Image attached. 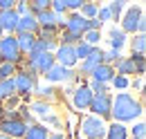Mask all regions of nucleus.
Listing matches in <instances>:
<instances>
[{
    "mask_svg": "<svg viewBox=\"0 0 146 139\" xmlns=\"http://www.w3.org/2000/svg\"><path fill=\"white\" fill-rule=\"evenodd\" d=\"M142 115H144V105H142V101H137L130 92H119L117 97H112L110 117L115 119V123L135 121V119L142 117Z\"/></svg>",
    "mask_w": 146,
    "mask_h": 139,
    "instance_id": "1",
    "label": "nucleus"
},
{
    "mask_svg": "<svg viewBox=\"0 0 146 139\" xmlns=\"http://www.w3.org/2000/svg\"><path fill=\"white\" fill-rule=\"evenodd\" d=\"M0 132L7 135L9 139H23L27 132V123L20 121L18 112H9V117H2L0 121Z\"/></svg>",
    "mask_w": 146,
    "mask_h": 139,
    "instance_id": "2",
    "label": "nucleus"
},
{
    "mask_svg": "<svg viewBox=\"0 0 146 139\" xmlns=\"http://www.w3.org/2000/svg\"><path fill=\"white\" fill-rule=\"evenodd\" d=\"M20 61H23V54H20V50H18L16 36H2V38H0V63L18 65Z\"/></svg>",
    "mask_w": 146,
    "mask_h": 139,
    "instance_id": "3",
    "label": "nucleus"
},
{
    "mask_svg": "<svg viewBox=\"0 0 146 139\" xmlns=\"http://www.w3.org/2000/svg\"><path fill=\"white\" fill-rule=\"evenodd\" d=\"M81 132L86 139H106V121L99 117H83Z\"/></svg>",
    "mask_w": 146,
    "mask_h": 139,
    "instance_id": "4",
    "label": "nucleus"
},
{
    "mask_svg": "<svg viewBox=\"0 0 146 139\" xmlns=\"http://www.w3.org/2000/svg\"><path fill=\"white\" fill-rule=\"evenodd\" d=\"M34 87H36V74H34V72H29V70L16 72V76H14V90H16V97H27Z\"/></svg>",
    "mask_w": 146,
    "mask_h": 139,
    "instance_id": "5",
    "label": "nucleus"
},
{
    "mask_svg": "<svg viewBox=\"0 0 146 139\" xmlns=\"http://www.w3.org/2000/svg\"><path fill=\"white\" fill-rule=\"evenodd\" d=\"M88 110H92V117H99V119H108L110 110H112V94L104 92V94H94L92 97V103Z\"/></svg>",
    "mask_w": 146,
    "mask_h": 139,
    "instance_id": "6",
    "label": "nucleus"
},
{
    "mask_svg": "<svg viewBox=\"0 0 146 139\" xmlns=\"http://www.w3.org/2000/svg\"><path fill=\"white\" fill-rule=\"evenodd\" d=\"M27 65H29V72H34V74H45L54 65V54H27Z\"/></svg>",
    "mask_w": 146,
    "mask_h": 139,
    "instance_id": "7",
    "label": "nucleus"
},
{
    "mask_svg": "<svg viewBox=\"0 0 146 139\" xmlns=\"http://www.w3.org/2000/svg\"><path fill=\"white\" fill-rule=\"evenodd\" d=\"M58 29L70 32V34H76V36H83L86 32H88V20H86V18L76 11V14H70L65 23L61 20V23H58Z\"/></svg>",
    "mask_w": 146,
    "mask_h": 139,
    "instance_id": "8",
    "label": "nucleus"
},
{
    "mask_svg": "<svg viewBox=\"0 0 146 139\" xmlns=\"http://www.w3.org/2000/svg\"><path fill=\"white\" fill-rule=\"evenodd\" d=\"M144 18V9L142 7H128V11L121 18V32L124 34H137V27H139V20Z\"/></svg>",
    "mask_w": 146,
    "mask_h": 139,
    "instance_id": "9",
    "label": "nucleus"
},
{
    "mask_svg": "<svg viewBox=\"0 0 146 139\" xmlns=\"http://www.w3.org/2000/svg\"><path fill=\"white\" fill-rule=\"evenodd\" d=\"M54 63L61 65V68H74L79 61H76V54H74V47L72 45H58L54 52Z\"/></svg>",
    "mask_w": 146,
    "mask_h": 139,
    "instance_id": "10",
    "label": "nucleus"
},
{
    "mask_svg": "<svg viewBox=\"0 0 146 139\" xmlns=\"http://www.w3.org/2000/svg\"><path fill=\"white\" fill-rule=\"evenodd\" d=\"M45 79L50 81V83H65V81H76V72L68 68H61V65H52V68L45 72Z\"/></svg>",
    "mask_w": 146,
    "mask_h": 139,
    "instance_id": "11",
    "label": "nucleus"
},
{
    "mask_svg": "<svg viewBox=\"0 0 146 139\" xmlns=\"http://www.w3.org/2000/svg\"><path fill=\"white\" fill-rule=\"evenodd\" d=\"M92 97H94V94L88 90V85H79L72 92V105L76 110H88L90 103H92Z\"/></svg>",
    "mask_w": 146,
    "mask_h": 139,
    "instance_id": "12",
    "label": "nucleus"
},
{
    "mask_svg": "<svg viewBox=\"0 0 146 139\" xmlns=\"http://www.w3.org/2000/svg\"><path fill=\"white\" fill-rule=\"evenodd\" d=\"M16 25H18V14L14 9L9 11H0V29L5 36H14L16 34Z\"/></svg>",
    "mask_w": 146,
    "mask_h": 139,
    "instance_id": "13",
    "label": "nucleus"
},
{
    "mask_svg": "<svg viewBox=\"0 0 146 139\" xmlns=\"http://www.w3.org/2000/svg\"><path fill=\"white\" fill-rule=\"evenodd\" d=\"M16 34H38V23L36 16L27 14V16H20L18 18V25H16Z\"/></svg>",
    "mask_w": 146,
    "mask_h": 139,
    "instance_id": "14",
    "label": "nucleus"
},
{
    "mask_svg": "<svg viewBox=\"0 0 146 139\" xmlns=\"http://www.w3.org/2000/svg\"><path fill=\"white\" fill-rule=\"evenodd\" d=\"M101 56H104V52H101L99 47H97V50H92L90 56L81 61V72H83V74H92L94 70L101 65Z\"/></svg>",
    "mask_w": 146,
    "mask_h": 139,
    "instance_id": "15",
    "label": "nucleus"
},
{
    "mask_svg": "<svg viewBox=\"0 0 146 139\" xmlns=\"http://www.w3.org/2000/svg\"><path fill=\"white\" fill-rule=\"evenodd\" d=\"M90 76H92V81H97V83H104V85H108L110 81L115 79V68H112V65H104V63H101V65L94 70Z\"/></svg>",
    "mask_w": 146,
    "mask_h": 139,
    "instance_id": "16",
    "label": "nucleus"
},
{
    "mask_svg": "<svg viewBox=\"0 0 146 139\" xmlns=\"http://www.w3.org/2000/svg\"><path fill=\"white\" fill-rule=\"evenodd\" d=\"M36 23H38V27H52V29H58L61 16H56L52 9H47V11H43V14H38V16H36Z\"/></svg>",
    "mask_w": 146,
    "mask_h": 139,
    "instance_id": "17",
    "label": "nucleus"
},
{
    "mask_svg": "<svg viewBox=\"0 0 146 139\" xmlns=\"http://www.w3.org/2000/svg\"><path fill=\"white\" fill-rule=\"evenodd\" d=\"M112 68H115V74H119V76L137 74V72H135V63H133V61H130L128 56H121V58H119V61H117V63H115Z\"/></svg>",
    "mask_w": 146,
    "mask_h": 139,
    "instance_id": "18",
    "label": "nucleus"
},
{
    "mask_svg": "<svg viewBox=\"0 0 146 139\" xmlns=\"http://www.w3.org/2000/svg\"><path fill=\"white\" fill-rule=\"evenodd\" d=\"M106 139H128V128L124 123H110L106 126Z\"/></svg>",
    "mask_w": 146,
    "mask_h": 139,
    "instance_id": "19",
    "label": "nucleus"
},
{
    "mask_svg": "<svg viewBox=\"0 0 146 139\" xmlns=\"http://www.w3.org/2000/svg\"><path fill=\"white\" fill-rule=\"evenodd\" d=\"M47 137H50L47 126H43V123H34V126L27 128V132H25V137H23V139H47Z\"/></svg>",
    "mask_w": 146,
    "mask_h": 139,
    "instance_id": "20",
    "label": "nucleus"
},
{
    "mask_svg": "<svg viewBox=\"0 0 146 139\" xmlns=\"http://www.w3.org/2000/svg\"><path fill=\"white\" fill-rule=\"evenodd\" d=\"M14 36H16V43H18L20 54H29V52H32L36 36H34V34H14Z\"/></svg>",
    "mask_w": 146,
    "mask_h": 139,
    "instance_id": "21",
    "label": "nucleus"
},
{
    "mask_svg": "<svg viewBox=\"0 0 146 139\" xmlns=\"http://www.w3.org/2000/svg\"><path fill=\"white\" fill-rule=\"evenodd\" d=\"M108 38H110V47L115 50V52H119L124 45H126V34L121 32V29H110V34H108Z\"/></svg>",
    "mask_w": 146,
    "mask_h": 139,
    "instance_id": "22",
    "label": "nucleus"
},
{
    "mask_svg": "<svg viewBox=\"0 0 146 139\" xmlns=\"http://www.w3.org/2000/svg\"><path fill=\"white\" fill-rule=\"evenodd\" d=\"M97 11H99V5H97V2H83V5H81V9H79V14L86 18V20L97 18Z\"/></svg>",
    "mask_w": 146,
    "mask_h": 139,
    "instance_id": "23",
    "label": "nucleus"
},
{
    "mask_svg": "<svg viewBox=\"0 0 146 139\" xmlns=\"http://www.w3.org/2000/svg\"><path fill=\"white\" fill-rule=\"evenodd\" d=\"M14 94H16V90H14V79L0 81V101L9 99V97H14Z\"/></svg>",
    "mask_w": 146,
    "mask_h": 139,
    "instance_id": "24",
    "label": "nucleus"
},
{
    "mask_svg": "<svg viewBox=\"0 0 146 139\" xmlns=\"http://www.w3.org/2000/svg\"><path fill=\"white\" fill-rule=\"evenodd\" d=\"M133 54L135 56H144V52H146V36L144 34H137L135 38H133Z\"/></svg>",
    "mask_w": 146,
    "mask_h": 139,
    "instance_id": "25",
    "label": "nucleus"
},
{
    "mask_svg": "<svg viewBox=\"0 0 146 139\" xmlns=\"http://www.w3.org/2000/svg\"><path fill=\"white\" fill-rule=\"evenodd\" d=\"M27 7H29V14H32V16H38V14H43V11L50 9V0H34V2H29Z\"/></svg>",
    "mask_w": 146,
    "mask_h": 139,
    "instance_id": "26",
    "label": "nucleus"
},
{
    "mask_svg": "<svg viewBox=\"0 0 146 139\" xmlns=\"http://www.w3.org/2000/svg\"><path fill=\"white\" fill-rule=\"evenodd\" d=\"M18 72V65H11V63H0V81L5 79H14Z\"/></svg>",
    "mask_w": 146,
    "mask_h": 139,
    "instance_id": "27",
    "label": "nucleus"
},
{
    "mask_svg": "<svg viewBox=\"0 0 146 139\" xmlns=\"http://www.w3.org/2000/svg\"><path fill=\"white\" fill-rule=\"evenodd\" d=\"M92 50H97V47H90V45H86V43H79V45H74L76 61H83V58H88V56L92 54Z\"/></svg>",
    "mask_w": 146,
    "mask_h": 139,
    "instance_id": "28",
    "label": "nucleus"
},
{
    "mask_svg": "<svg viewBox=\"0 0 146 139\" xmlns=\"http://www.w3.org/2000/svg\"><path fill=\"white\" fill-rule=\"evenodd\" d=\"M108 11H110V18H112V20H119V18H121V11H124V2H121V0L110 2Z\"/></svg>",
    "mask_w": 146,
    "mask_h": 139,
    "instance_id": "29",
    "label": "nucleus"
},
{
    "mask_svg": "<svg viewBox=\"0 0 146 139\" xmlns=\"http://www.w3.org/2000/svg\"><path fill=\"white\" fill-rule=\"evenodd\" d=\"M32 110H34V115H38V117H47V115L52 112L50 103H43V101H34V103H32Z\"/></svg>",
    "mask_w": 146,
    "mask_h": 139,
    "instance_id": "30",
    "label": "nucleus"
},
{
    "mask_svg": "<svg viewBox=\"0 0 146 139\" xmlns=\"http://www.w3.org/2000/svg\"><path fill=\"white\" fill-rule=\"evenodd\" d=\"M81 43V36H76V34H70V32H63L61 34V45H79Z\"/></svg>",
    "mask_w": 146,
    "mask_h": 139,
    "instance_id": "31",
    "label": "nucleus"
},
{
    "mask_svg": "<svg viewBox=\"0 0 146 139\" xmlns=\"http://www.w3.org/2000/svg\"><path fill=\"white\" fill-rule=\"evenodd\" d=\"M121 58V54L115 52V50H108V52H104V56H101V63L104 65H112V63H117Z\"/></svg>",
    "mask_w": 146,
    "mask_h": 139,
    "instance_id": "32",
    "label": "nucleus"
},
{
    "mask_svg": "<svg viewBox=\"0 0 146 139\" xmlns=\"http://www.w3.org/2000/svg\"><path fill=\"white\" fill-rule=\"evenodd\" d=\"M110 83L115 85V90H126V87L130 85V79H128V76H119V74H115V79H112Z\"/></svg>",
    "mask_w": 146,
    "mask_h": 139,
    "instance_id": "33",
    "label": "nucleus"
},
{
    "mask_svg": "<svg viewBox=\"0 0 146 139\" xmlns=\"http://www.w3.org/2000/svg\"><path fill=\"white\" fill-rule=\"evenodd\" d=\"M130 135H133V139H144V135H146V123L144 121L135 123V126L130 128Z\"/></svg>",
    "mask_w": 146,
    "mask_h": 139,
    "instance_id": "34",
    "label": "nucleus"
},
{
    "mask_svg": "<svg viewBox=\"0 0 146 139\" xmlns=\"http://www.w3.org/2000/svg\"><path fill=\"white\" fill-rule=\"evenodd\" d=\"M130 61L135 63V72H137V76H144V70H146V65H144V56H130Z\"/></svg>",
    "mask_w": 146,
    "mask_h": 139,
    "instance_id": "35",
    "label": "nucleus"
},
{
    "mask_svg": "<svg viewBox=\"0 0 146 139\" xmlns=\"http://www.w3.org/2000/svg\"><path fill=\"white\" fill-rule=\"evenodd\" d=\"M97 20L104 25V23H108V20H112L110 18V11H108V5L106 7H99V11H97Z\"/></svg>",
    "mask_w": 146,
    "mask_h": 139,
    "instance_id": "36",
    "label": "nucleus"
},
{
    "mask_svg": "<svg viewBox=\"0 0 146 139\" xmlns=\"http://www.w3.org/2000/svg\"><path fill=\"white\" fill-rule=\"evenodd\" d=\"M88 90H90L92 94H104V92H108L104 83H97V81H90V83H88Z\"/></svg>",
    "mask_w": 146,
    "mask_h": 139,
    "instance_id": "37",
    "label": "nucleus"
},
{
    "mask_svg": "<svg viewBox=\"0 0 146 139\" xmlns=\"http://www.w3.org/2000/svg\"><path fill=\"white\" fill-rule=\"evenodd\" d=\"M63 2H65V9L72 11V14H76L81 9V5H83V0H63Z\"/></svg>",
    "mask_w": 146,
    "mask_h": 139,
    "instance_id": "38",
    "label": "nucleus"
},
{
    "mask_svg": "<svg viewBox=\"0 0 146 139\" xmlns=\"http://www.w3.org/2000/svg\"><path fill=\"white\" fill-rule=\"evenodd\" d=\"M14 11H16V14H18V18H20V16H27V14H29V7H27V2H16Z\"/></svg>",
    "mask_w": 146,
    "mask_h": 139,
    "instance_id": "39",
    "label": "nucleus"
},
{
    "mask_svg": "<svg viewBox=\"0 0 146 139\" xmlns=\"http://www.w3.org/2000/svg\"><path fill=\"white\" fill-rule=\"evenodd\" d=\"M130 85L135 87L137 92H144V76H137V81H130Z\"/></svg>",
    "mask_w": 146,
    "mask_h": 139,
    "instance_id": "40",
    "label": "nucleus"
},
{
    "mask_svg": "<svg viewBox=\"0 0 146 139\" xmlns=\"http://www.w3.org/2000/svg\"><path fill=\"white\" fill-rule=\"evenodd\" d=\"M43 119H45V123H43V126H47V123L58 126V117H54V115H47V117H43Z\"/></svg>",
    "mask_w": 146,
    "mask_h": 139,
    "instance_id": "41",
    "label": "nucleus"
},
{
    "mask_svg": "<svg viewBox=\"0 0 146 139\" xmlns=\"http://www.w3.org/2000/svg\"><path fill=\"white\" fill-rule=\"evenodd\" d=\"M47 139H65V135L63 132H54V135H50Z\"/></svg>",
    "mask_w": 146,
    "mask_h": 139,
    "instance_id": "42",
    "label": "nucleus"
},
{
    "mask_svg": "<svg viewBox=\"0 0 146 139\" xmlns=\"http://www.w3.org/2000/svg\"><path fill=\"white\" fill-rule=\"evenodd\" d=\"M2 117H5V108L0 105V121H2Z\"/></svg>",
    "mask_w": 146,
    "mask_h": 139,
    "instance_id": "43",
    "label": "nucleus"
},
{
    "mask_svg": "<svg viewBox=\"0 0 146 139\" xmlns=\"http://www.w3.org/2000/svg\"><path fill=\"white\" fill-rule=\"evenodd\" d=\"M0 139H9V137H7V135H2V132H0Z\"/></svg>",
    "mask_w": 146,
    "mask_h": 139,
    "instance_id": "44",
    "label": "nucleus"
},
{
    "mask_svg": "<svg viewBox=\"0 0 146 139\" xmlns=\"http://www.w3.org/2000/svg\"><path fill=\"white\" fill-rule=\"evenodd\" d=\"M2 36H5V34H2V29H0V38H2Z\"/></svg>",
    "mask_w": 146,
    "mask_h": 139,
    "instance_id": "45",
    "label": "nucleus"
},
{
    "mask_svg": "<svg viewBox=\"0 0 146 139\" xmlns=\"http://www.w3.org/2000/svg\"><path fill=\"white\" fill-rule=\"evenodd\" d=\"M130 139H133V137H130Z\"/></svg>",
    "mask_w": 146,
    "mask_h": 139,
    "instance_id": "46",
    "label": "nucleus"
}]
</instances>
